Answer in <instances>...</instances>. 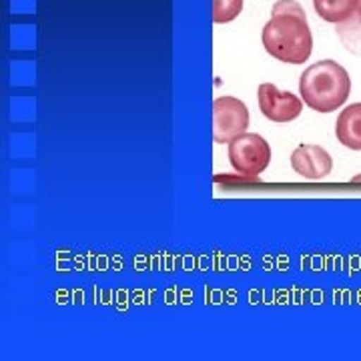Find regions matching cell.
Instances as JSON below:
<instances>
[{"label": "cell", "mask_w": 361, "mask_h": 361, "mask_svg": "<svg viewBox=\"0 0 361 361\" xmlns=\"http://www.w3.org/2000/svg\"><path fill=\"white\" fill-rule=\"evenodd\" d=\"M261 42L273 59L303 65L313 52V35L301 4L295 0L275 2L271 18L261 30Z\"/></svg>", "instance_id": "1"}, {"label": "cell", "mask_w": 361, "mask_h": 361, "mask_svg": "<svg viewBox=\"0 0 361 361\" xmlns=\"http://www.w3.org/2000/svg\"><path fill=\"white\" fill-rule=\"evenodd\" d=\"M303 103L315 113H334L343 106L351 92V78L337 61L325 59L307 66L299 78Z\"/></svg>", "instance_id": "2"}, {"label": "cell", "mask_w": 361, "mask_h": 361, "mask_svg": "<svg viewBox=\"0 0 361 361\" xmlns=\"http://www.w3.org/2000/svg\"><path fill=\"white\" fill-rule=\"evenodd\" d=\"M229 161L239 175L259 177L271 163V147L257 133H243L229 142Z\"/></svg>", "instance_id": "3"}, {"label": "cell", "mask_w": 361, "mask_h": 361, "mask_svg": "<svg viewBox=\"0 0 361 361\" xmlns=\"http://www.w3.org/2000/svg\"><path fill=\"white\" fill-rule=\"evenodd\" d=\"M249 109L237 97H219L213 101V141L225 145L247 133Z\"/></svg>", "instance_id": "4"}, {"label": "cell", "mask_w": 361, "mask_h": 361, "mask_svg": "<svg viewBox=\"0 0 361 361\" xmlns=\"http://www.w3.org/2000/svg\"><path fill=\"white\" fill-rule=\"evenodd\" d=\"M257 101L263 116L277 123V125L295 121L303 111V99H299L293 92L279 90L273 82L259 85Z\"/></svg>", "instance_id": "5"}, {"label": "cell", "mask_w": 361, "mask_h": 361, "mask_svg": "<svg viewBox=\"0 0 361 361\" xmlns=\"http://www.w3.org/2000/svg\"><path fill=\"white\" fill-rule=\"evenodd\" d=\"M291 167L303 179L322 180L331 173L334 159L319 145H299L291 153Z\"/></svg>", "instance_id": "6"}, {"label": "cell", "mask_w": 361, "mask_h": 361, "mask_svg": "<svg viewBox=\"0 0 361 361\" xmlns=\"http://www.w3.org/2000/svg\"><path fill=\"white\" fill-rule=\"evenodd\" d=\"M337 141L351 151H361V103L345 106L336 123Z\"/></svg>", "instance_id": "7"}, {"label": "cell", "mask_w": 361, "mask_h": 361, "mask_svg": "<svg viewBox=\"0 0 361 361\" xmlns=\"http://www.w3.org/2000/svg\"><path fill=\"white\" fill-rule=\"evenodd\" d=\"M313 8L325 23H345L357 11V0H313Z\"/></svg>", "instance_id": "8"}, {"label": "cell", "mask_w": 361, "mask_h": 361, "mask_svg": "<svg viewBox=\"0 0 361 361\" xmlns=\"http://www.w3.org/2000/svg\"><path fill=\"white\" fill-rule=\"evenodd\" d=\"M341 44L353 54H361V0H357V11L345 23H339L336 28Z\"/></svg>", "instance_id": "9"}, {"label": "cell", "mask_w": 361, "mask_h": 361, "mask_svg": "<svg viewBox=\"0 0 361 361\" xmlns=\"http://www.w3.org/2000/svg\"><path fill=\"white\" fill-rule=\"evenodd\" d=\"M243 13V0H213V20L225 25Z\"/></svg>", "instance_id": "10"}, {"label": "cell", "mask_w": 361, "mask_h": 361, "mask_svg": "<svg viewBox=\"0 0 361 361\" xmlns=\"http://www.w3.org/2000/svg\"><path fill=\"white\" fill-rule=\"evenodd\" d=\"M351 180H353V183H361V175H357V177H353V179H351Z\"/></svg>", "instance_id": "11"}]
</instances>
